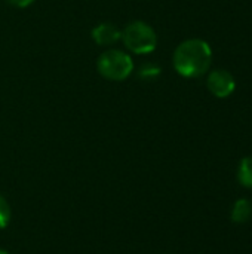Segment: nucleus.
<instances>
[{
	"label": "nucleus",
	"instance_id": "nucleus-2",
	"mask_svg": "<svg viewBox=\"0 0 252 254\" xmlns=\"http://www.w3.org/2000/svg\"><path fill=\"white\" fill-rule=\"evenodd\" d=\"M97 68L102 77L113 82H120L131 76L134 70V63L126 52L119 49H108L100 55L97 61Z\"/></svg>",
	"mask_w": 252,
	"mask_h": 254
},
{
	"label": "nucleus",
	"instance_id": "nucleus-6",
	"mask_svg": "<svg viewBox=\"0 0 252 254\" xmlns=\"http://www.w3.org/2000/svg\"><path fill=\"white\" fill-rule=\"evenodd\" d=\"M230 217H232V220L235 223H247V222H250L252 217L251 202L248 199H238L233 204Z\"/></svg>",
	"mask_w": 252,
	"mask_h": 254
},
{
	"label": "nucleus",
	"instance_id": "nucleus-10",
	"mask_svg": "<svg viewBox=\"0 0 252 254\" xmlns=\"http://www.w3.org/2000/svg\"><path fill=\"white\" fill-rule=\"evenodd\" d=\"M7 3H10V4H13V6H16V7H27V6H30L34 0H6Z\"/></svg>",
	"mask_w": 252,
	"mask_h": 254
},
{
	"label": "nucleus",
	"instance_id": "nucleus-11",
	"mask_svg": "<svg viewBox=\"0 0 252 254\" xmlns=\"http://www.w3.org/2000/svg\"><path fill=\"white\" fill-rule=\"evenodd\" d=\"M0 254H9V253H7L6 250H1V249H0Z\"/></svg>",
	"mask_w": 252,
	"mask_h": 254
},
{
	"label": "nucleus",
	"instance_id": "nucleus-9",
	"mask_svg": "<svg viewBox=\"0 0 252 254\" xmlns=\"http://www.w3.org/2000/svg\"><path fill=\"white\" fill-rule=\"evenodd\" d=\"M160 74V68L154 64H144L140 71H138V76L141 79H146V80H150V79H154Z\"/></svg>",
	"mask_w": 252,
	"mask_h": 254
},
{
	"label": "nucleus",
	"instance_id": "nucleus-7",
	"mask_svg": "<svg viewBox=\"0 0 252 254\" xmlns=\"http://www.w3.org/2000/svg\"><path fill=\"white\" fill-rule=\"evenodd\" d=\"M238 180L242 186L252 188V158L247 156L241 161L238 168Z\"/></svg>",
	"mask_w": 252,
	"mask_h": 254
},
{
	"label": "nucleus",
	"instance_id": "nucleus-3",
	"mask_svg": "<svg viewBox=\"0 0 252 254\" xmlns=\"http://www.w3.org/2000/svg\"><path fill=\"white\" fill-rule=\"evenodd\" d=\"M125 43V46L132 51L134 54L143 55V54H150L154 51L157 45V36L156 31L146 22L143 21H134L128 24L120 37Z\"/></svg>",
	"mask_w": 252,
	"mask_h": 254
},
{
	"label": "nucleus",
	"instance_id": "nucleus-1",
	"mask_svg": "<svg viewBox=\"0 0 252 254\" xmlns=\"http://www.w3.org/2000/svg\"><path fill=\"white\" fill-rule=\"evenodd\" d=\"M212 51L205 40L189 39L180 43L174 52V67L178 74L195 79L203 76L211 65Z\"/></svg>",
	"mask_w": 252,
	"mask_h": 254
},
{
	"label": "nucleus",
	"instance_id": "nucleus-4",
	"mask_svg": "<svg viewBox=\"0 0 252 254\" xmlns=\"http://www.w3.org/2000/svg\"><path fill=\"white\" fill-rule=\"evenodd\" d=\"M206 83H208V89L218 98L229 97L236 88L235 77L226 70H214V71H211L209 76H208Z\"/></svg>",
	"mask_w": 252,
	"mask_h": 254
},
{
	"label": "nucleus",
	"instance_id": "nucleus-5",
	"mask_svg": "<svg viewBox=\"0 0 252 254\" xmlns=\"http://www.w3.org/2000/svg\"><path fill=\"white\" fill-rule=\"evenodd\" d=\"M122 37V31L119 27H116L111 22H102L97 25L92 30V39L95 43L101 46H110L114 45L119 39Z\"/></svg>",
	"mask_w": 252,
	"mask_h": 254
},
{
	"label": "nucleus",
	"instance_id": "nucleus-8",
	"mask_svg": "<svg viewBox=\"0 0 252 254\" xmlns=\"http://www.w3.org/2000/svg\"><path fill=\"white\" fill-rule=\"evenodd\" d=\"M12 217V211H10V205L9 202L0 195V231L4 229Z\"/></svg>",
	"mask_w": 252,
	"mask_h": 254
}]
</instances>
